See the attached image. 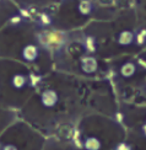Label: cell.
I'll list each match as a JSON object with an SVG mask.
<instances>
[{
  "label": "cell",
  "instance_id": "obj_1",
  "mask_svg": "<svg viewBox=\"0 0 146 150\" xmlns=\"http://www.w3.org/2000/svg\"><path fill=\"white\" fill-rule=\"evenodd\" d=\"M134 65H133V64H126L125 67H124V70H122L123 73H124V75H126V76H129V75H131L133 73H134Z\"/></svg>",
  "mask_w": 146,
  "mask_h": 150
},
{
  "label": "cell",
  "instance_id": "obj_2",
  "mask_svg": "<svg viewBox=\"0 0 146 150\" xmlns=\"http://www.w3.org/2000/svg\"><path fill=\"white\" fill-rule=\"evenodd\" d=\"M23 83H25V79H23V76H21V75H16L14 78V85L16 87H21L23 85Z\"/></svg>",
  "mask_w": 146,
  "mask_h": 150
},
{
  "label": "cell",
  "instance_id": "obj_3",
  "mask_svg": "<svg viewBox=\"0 0 146 150\" xmlns=\"http://www.w3.org/2000/svg\"><path fill=\"white\" fill-rule=\"evenodd\" d=\"M5 150H16V149H15L14 146H8V148H6Z\"/></svg>",
  "mask_w": 146,
  "mask_h": 150
}]
</instances>
